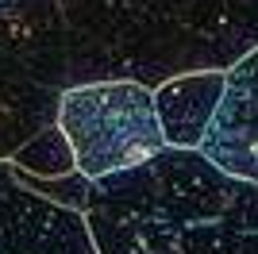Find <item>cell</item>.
<instances>
[{
    "instance_id": "cell-10",
    "label": "cell",
    "mask_w": 258,
    "mask_h": 254,
    "mask_svg": "<svg viewBox=\"0 0 258 254\" xmlns=\"http://www.w3.org/2000/svg\"><path fill=\"white\" fill-rule=\"evenodd\" d=\"M16 177H20L27 189L43 193L46 201L66 204V208H74V212H85V201H89V177H85V173H77V169H70V173H62V177H31V173L16 169Z\"/></svg>"
},
{
    "instance_id": "cell-6",
    "label": "cell",
    "mask_w": 258,
    "mask_h": 254,
    "mask_svg": "<svg viewBox=\"0 0 258 254\" xmlns=\"http://www.w3.org/2000/svg\"><path fill=\"white\" fill-rule=\"evenodd\" d=\"M193 150L231 177L258 181V50L224 70V93Z\"/></svg>"
},
{
    "instance_id": "cell-7",
    "label": "cell",
    "mask_w": 258,
    "mask_h": 254,
    "mask_svg": "<svg viewBox=\"0 0 258 254\" xmlns=\"http://www.w3.org/2000/svg\"><path fill=\"white\" fill-rule=\"evenodd\" d=\"M224 93V70H197V74H177L151 89L154 116L166 147L193 150L205 135V123L212 116L216 100Z\"/></svg>"
},
{
    "instance_id": "cell-9",
    "label": "cell",
    "mask_w": 258,
    "mask_h": 254,
    "mask_svg": "<svg viewBox=\"0 0 258 254\" xmlns=\"http://www.w3.org/2000/svg\"><path fill=\"white\" fill-rule=\"evenodd\" d=\"M12 166L31 173V177H62L74 169V150L66 143V135L58 131V123H46L43 131H35L27 143L12 150Z\"/></svg>"
},
{
    "instance_id": "cell-2",
    "label": "cell",
    "mask_w": 258,
    "mask_h": 254,
    "mask_svg": "<svg viewBox=\"0 0 258 254\" xmlns=\"http://www.w3.org/2000/svg\"><path fill=\"white\" fill-rule=\"evenodd\" d=\"M70 81H139L227 70L258 46V0H58Z\"/></svg>"
},
{
    "instance_id": "cell-4",
    "label": "cell",
    "mask_w": 258,
    "mask_h": 254,
    "mask_svg": "<svg viewBox=\"0 0 258 254\" xmlns=\"http://www.w3.org/2000/svg\"><path fill=\"white\" fill-rule=\"evenodd\" d=\"M0 254H97L85 216L46 201L0 158Z\"/></svg>"
},
{
    "instance_id": "cell-5",
    "label": "cell",
    "mask_w": 258,
    "mask_h": 254,
    "mask_svg": "<svg viewBox=\"0 0 258 254\" xmlns=\"http://www.w3.org/2000/svg\"><path fill=\"white\" fill-rule=\"evenodd\" d=\"M0 70L70 89V31L58 0H0Z\"/></svg>"
},
{
    "instance_id": "cell-3",
    "label": "cell",
    "mask_w": 258,
    "mask_h": 254,
    "mask_svg": "<svg viewBox=\"0 0 258 254\" xmlns=\"http://www.w3.org/2000/svg\"><path fill=\"white\" fill-rule=\"evenodd\" d=\"M58 131L74 150V169L89 181L135 166L162 150L151 89L139 81H81L58 93Z\"/></svg>"
},
{
    "instance_id": "cell-8",
    "label": "cell",
    "mask_w": 258,
    "mask_h": 254,
    "mask_svg": "<svg viewBox=\"0 0 258 254\" xmlns=\"http://www.w3.org/2000/svg\"><path fill=\"white\" fill-rule=\"evenodd\" d=\"M58 93L27 77H12L0 70V158H12V150L27 143L35 131H43L58 116Z\"/></svg>"
},
{
    "instance_id": "cell-1",
    "label": "cell",
    "mask_w": 258,
    "mask_h": 254,
    "mask_svg": "<svg viewBox=\"0 0 258 254\" xmlns=\"http://www.w3.org/2000/svg\"><path fill=\"white\" fill-rule=\"evenodd\" d=\"M97 254H258V189L185 147L89 181Z\"/></svg>"
}]
</instances>
